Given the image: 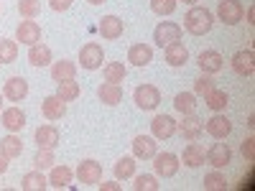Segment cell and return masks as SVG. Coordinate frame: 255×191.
<instances>
[{"mask_svg":"<svg viewBox=\"0 0 255 191\" xmlns=\"http://www.w3.org/2000/svg\"><path fill=\"white\" fill-rule=\"evenodd\" d=\"M204 189L207 191H225L227 189V179H225V174H220V168L204 176Z\"/></svg>","mask_w":255,"mask_h":191,"instance_id":"74e56055","label":"cell"},{"mask_svg":"<svg viewBox=\"0 0 255 191\" xmlns=\"http://www.w3.org/2000/svg\"><path fill=\"white\" fill-rule=\"evenodd\" d=\"M15 41H20V44H26V46L38 44L41 41V26L36 20H20V26L15 31Z\"/></svg>","mask_w":255,"mask_h":191,"instance_id":"30bf717a","label":"cell"},{"mask_svg":"<svg viewBox=\"0 0 255 191\" xmlns=\"http://www.w3.org/2000/svg\"><path fill=\"white\" fill-rule=\"evenodd\" d=\"M204 156H207V153H204V145L191 140V143L184 148L181 161H184V166H189V168H199V166L204 163Z\"/></svg>","mask_w":255,"mask_h":191,"instance_id":"7402d4cb","label":"cell"},{"mask_svg":"<svg viewBox=\"0 0 255 191\" xmlns=\"http://www.w3.org/2000/svg\"><path fill=\"white\" fill-rule=\"evenodd\" d=\"M184 3H186V5H194V3H197V0H184Z\"/></svg>","mask_w":255,"mask_h":191,"instance_id":"c3c4849f","label":"cell"},{"mask_svg":"<svg viewBox=\"0 0 255 191\" xmlns=\"http://www.w3.org/2000/svg\"><path fill=\"white\" fill-rule=\"evenodd\" d=\"M151 133L156 140H166V138L176 135V120L171 115H156L151 120Z\"/></svg>","mask_w":255,"mask_h":191,"instance_id":"ba28073f","label":"cell"},{"mask_svg":"<svg viewBox=\"0 0 255 191\" xmlns=\"http://www.w3.org/2000/svg\"><path fill=\"white\" fill-rule=\"evenodd\" d=\"M163 56H166V64H168V67H184V64L189 61V51H186V46L181 44V41L168 44Z\"/></svg>","mask_w":255,"mask_h":191,"instance_id":"d6986e66","label":"cell"},{"mask_svg":"<svg viewBox=\"0 0 255 191\" xmlns=\"http://www.w3.org/2000/svg\"><path fill=\"white\" fill-rule=\"evenodd\" d=\"M202 130H204V125H202L199 117H194V112H191V115H184V120L176 122V133H181L184 140H199Z\"/></svg>","mask_w":255,"mask_h":191,"instance_id":"9c48e42d","label":"cell"},{"mask_svg":"<svg viewBox=\"0 0 255 191\" xmlns=\"http://www.w3.org/2000/svg\"><path fill=\"white\" fill-rule=\"evenodd\" d=\"M28 64L31 67H49L51 64V49L44 46L41 41L33 44V46H28Z\"/></svg>","mask_w":255,"mask_h":191,"instance_id":"d4e9b609","label":"cell"},{"mask_svg":"<svg viewBox=\"0 0 255 191\" xmlns=\"http://www.w3.org/2000/svg\"><path fill=\"white\" fill-rule=\"evenodd\" d=\"M0 151H3L8 158H18L20 153H23V143H20V138H15L10 133V135H5L3 140H0Z\"/></svg>","mask_w":255,"mask_h":191,"instance_id":"1f68e13d","label":"cell"},{"mask_svg":"<svg viewBox=\"0 0 255 191\" xmlns=\"http://www.w3.org/2000/svg\"><path fill=\"white\" fill-rule=\"evenodd\" d=\"M56 95H59L64 102H74V99L82 95V87H79V82L67 79V82H59V90H56Z\"/></svg>","mask_w":255,"mask_h":191,"instance_id":"4dcf8cb0","label":"cell"},{"mask_svg":"<svg viewBox=\"0 0 255 191\" xmlns=\"http://www.w3.org/2000/svg\"><path fill=\"white\" fill-rule=\"evenodd\" d=\"M18 56V44L10 38H0V64H13Z\"/></svg>","mask_w":255,"mask_h":191,"instance_id":"e575fe53","label":"cell"},{"mask_svg":"<svg viewBox=\"0 0 255 191\" xmlns=\"http://www.w3.org/2000/svg\"><path fill=\"white\" fill-rule=\"evenodd\" d=\"M49 186V179L38 171V168H33V171H28L23 179H20V189L23 191H44Z\"/></svg>","mask_w":255,"mask_h":191,"instance_id":"484cf974","label":"cell"},{"mask_svg":"<svg viewBox=\"0 0 255 191\" xmlns=\"http://www.w3.org/2000/svg\"><path fill=\"white\" fill-rule=\"evenodd\" d=\"M3 125L10 133H18L26 127V115L20 112V107H8V110H3Z\"/></svg>","mask_w":255,"mask_h":191,"instance_id":"83f0119b","label":"cell"},{"mask_svg":"<svg viewBox=\"0 0 255 191\" xmlns=\"http://www.w3.org/2000/svg\"><path fill=\"white\" fill-rule=\"evenodd\" d=\"M77 179L82 186H97L102 181V166L97 161H90V158L82 161L77 166Z\"/></svg>","mask_w":255,"mask_h":191,"instance_id":"5b68a950","label":"cell"},{"mask_svg":"<svg viewBox=\"0 0 255 191\" xmlns=\"http://www.w3.org/2000/svg\"><path fill=\"white\" fill-rule=\"evenodd\" d=\"M123 20L118 18V15H105L102 20H100V26H97V31H100V36L102 38H108V41H115V38H120L123 36Z\"/></svg>","mask_w":255,"mask_h":191,"instance_id":"e0dca14e","label":"cell"},{"mask_svg":"<svg viewBox=\"0 0 255 191\" xmlns=\"http://www.w3.org/2000/svg\"><path fill=\"white\" fill-rule=\"evenodd\" d=\"M135 104L140 110H156L161 104V90L153 87V84H140V87H135Z\"/></svg>","mask_w":255,"mask_h":191,"instance_id":"3957f363","label":"cell"},{"mask_svg":"<svg viewBox=\"0 0 255 191\" xmlns=\"http://www.w3.org/2000/svg\"><path fill=\"white\" fill-rule=\"evenodd\" d=\"M212 23H215L212 10L199 8V5H194V8L184 15V28H186L191 36H204V33H209V31H212Z\"/></svg>","mask_w":255,"mask_h":191,"instance_id":"6da1fadb","label":"cell"},{"mask_svg":"<svg viewBox=\"0 0 255 191\" xmlns=\"http://www.w3.org/2000/svg\"><path fill=\"white\" fill-rule=\"evenodd\" d=\"M115 176L118 179H133L135 176V156H123L115 163Z\"/></svg>","mask_w":255,"mask_h":191,"instance_id":"d6a6232c","label":"cell"},{"mask_svg":"<svg viewBox=\"0 0 255 191\" xmlns=\"http://www.w3.org/2000/svg\"><path fill=\"white\" fill-rule=\"evenodd\" d=\"M197 64H199V69H202L204 74H217V72H222V67H225V59H222V54H220V51L207 49V51H202V54H199Z\"/></svg>","mask_w":255,"mask_h":191,"instance_id":"8fae6325","label":"cell"},{"mask_svg":"<svg viewBox=\"0 0 255 191\" xmlns=\"http://www.w3.org/2000/svg\"><path fill=\"white\" fill-rule=\"evenodd\" d=\"M54 163H56L54 151H49V148H38V153L33 156V168H38V171H44V168H51Z\"/></svg>","mask_w":255,"mask_h":191,"instance_id":"8d00e7d4","label":"cell"},{"mask_svg":"<svg viewBox=\"0 0 255 191\" xmlns=\"http://www.w3.org/2000/svg\"><path fill=\"white\" fill-rule=\"evenodd\" d=\"M207 133H209L212 138L222 140V138H227V135L232 133V122H230L225 115H215V117L207 120Z\"/></svg>","mask_w":255,"mask_h":191,"instance_id":"ffe728a7","label":"cell"},{"mask_svg":"<svg viewBox=\"0 0 255 191\" xmlns=\"http://www.w3.org/2000/svg\"><path fill=\"white\" fill-rule=\"evenodd\" d=\"M243 13H245V8H243L240 0H220L217 15H220L222 23H227V26L240 23V20H243Z\"/></svg>","mask_w":255,"mask_h":191,"instance_id":"52a82bcc","label":"cell"},{"mask_svg":"<svg viewBox=\"0 0 255 191\" xmlns=\"http://www.w3.org/2000/svg\"><path fill=\"white\" fill-rule=\"evenodd\" d=\"M8 161H10V158H8L3 151H0V176H3V174L8 171Z\"/></svg>","mask_w":255,"mask_h":191,"instance_id":"f6af8a7d","label":"cell"},{"mask_svg":"<svg viewBox=\"0 0 255 191\" xmlns=\"http://www.w3.org/2000/svg\"><path fill=\"white\" fill-rule=\"evenodd\" d=\"M232 69H235L240 77H253L255 74V54L250 49H243L232 56Z\"/></svg>","mask_w":255,"mask_h":191,"instance_id":"4fadbf2b","label":"cell"},{"mask_svg":"<svg viewBox=\"0 0 255 191\" xmlns=\"http://www.w3.org/2000/svg\"><path fill=\"white\" fill-rule=\"evenodd\" d=\"M3 97H8L10 102H20L28 97V82L23 77H10L3 87Z\"/></svg>","mask_w":255,"mask_h":191,"instance_id":"5bb4252c","label":"cell"},{"mask_svg":"<svg viewBox=\"0 0 255 191\" xmlns=\"http://www.w3.org/2000/svg\"><path fill=\"white\" fill-rule=\"evenodd\" d=\"M97 97L105 104L115 107V104H120V99H123V87H120V84H113V82H105V84L97 87Z\"/></svg>","mask_w":255,"mask_h":191,"instance_id":"44dd1931","label":"cell"},{"mask_svg":"<svg viewBox=\"0 0 255 191\" xmlns=\"http://www.w3.org/2000/svg\"><path fill=\"white\" fill-rule=\"evenodd\" d=\"M0 107H3V92H0Z\"/></svg>","mask_w":255,"mask_h":191,"instance_id":"681fc988","label":"cell"},{"mask_svg":"<svg viewBox=\"0 0 255 191\" xmlns=\"http://www.w3.org/2000/svg\"><path fill=\"white\" fill-rule=\"evenodd\" d=\"M215 90V79H209V77H202L194 82V95H207Z\"/></svg>","mask_w":255,"mask_h":191,"instance_id":"60d3db41","label":"cell"},{"mask_svg":"<svg viewBox=\"0 0 255 191\" xmlns=\"http://www.w3.org/2000/svg\"><path fill=\"white\" fill-rule=\"evenodd\" d=\"M207 161H209V166H215V168H225V166H230V161H232V151H230V145L227 143H215L207 151V156H204Z\"/></svg>","mask_w":255,"mask_h":191,"instance_id":"9a60e30c","label":"cell"},{"mask_svg":"<svg viewBox=\"0 0 255 191\" xmlns=\"http://www.w3.org/2000/svg\"><path fill=\"white\" fill-rule=\"evenodd\" d=\"M151 10L156 15H171L176 10V0H151Z\"/></svg>","mask_w":255,"mask_h":191,"instance_id":"ab89813d","label":"cell"},{"mask_svg":"<svg viewBox=\"0 0 255 191\" xmlns=\"http://www.w3.org/2000/svg\"><path fill=\"white\" fill-rule=\"evenodd\" d=\"M243 15L248 18V23H250V26L255 23V20H253V15H255V10H253V8H248V13H243Z\"/></svg>","mask_w":255,"mask_h":191,"instance_id":"bcb514c9","label":"cell"},{"mask_svg":"<svg viewBox=\"0 0 255 191\" xmlns=\"http://www.w3.org/2000/svg\"><path fill=\"white\" fill-rule=\"evenodd\" d=\"M79 61H82V67L84 69H100L102 67V61H105V54H102V46L97 44V41H90V44H84L79 49Z\"/></svg>","mask_w":255,"mask_h":191,"instance_id":"277c9868","label":"cell"},{"mask_svg":"<svg viewBox=\"0 0 255 191\" xmlns=\"http://www.w3.org/2000/svg\"><path fill=\"white\" fill-rule=\"evenodd\" d=\"M156 153H158V143H156L153 135H138V138L133 140V156H135V158L148 161V158H153Z\"/></svg>","mask_w":255,"mask_h":191,"instance_id":"7c38bea8","label":"cell"},{"mask_svg":"<svg viewBox=\"0 0 255 191\" xmlns=\"http://www.w3.org/2000/svg\"><path fill=\"white\" fill-rule=\"evenodd\" d=\"M72 3H74V0H49V5H51L56 13H61V10H69V8H72Z\"/></svg>","mask_w":255,"mask_h":191,"instance_id":"7bdbcfd3","label":"cell"},{"mask_svg":"<svg viewBox=\"0 0 255 191\" xmlns=\"http://www.w3.org/2000/svg\"><path fill=\"white\" fill-rule=\"evenodd\" d=\"M204 102H207V107L209 110H215V112H222L227 104H230V97H227V92L225 90H212V92H207L204 95Z\"/></svg>","mask_w":255,"mask_h":191,"instance_id":"f1b7e54d","label":"cell"},{"mask_svg":"<svg viewBox=\"0 0 255 191\" xmlns=\"http://www.w3.org/2000/svg\"><path fill=\"white\" fill-rule=\"evenodd\" d=\"M87 3H92V5H102L105 0H87Z\"/></svg>","mask_w":255,"mask_h":191,"instance_id":"7dc6e473","label":"cell"},{"mask_svg":"<svg viewBox=\"0 0 255 191\" xmlns=\"http://www.w3.org/2000/svg\"><path fill=\"white\" fill-rule=\"evenodd\" d=\"M18 13L20 18H26V20H33L41 15V0H20L18 3Z\"/></svg>","mask_w":255,"mask_h":191,"instance_id":"d590c367","label":"cell"},{"mask_svg":"<svg viewBox=\"0 0 255 191\" xmlns=\"http://www.w3.org/2000/svg\"><path fill=\"white\" fill-rule=\"evenodd\" d=\"M74 179V171L67 166H51V176H49V186L54 189H67Z\"/></svg>","mask_w":255,"mask_h":191,"instance_id":"4316f807","label":"cell"},{"mask_svg":"<svg viewBox=\"0 0 255 191\" xmlns=\"http://www.w3.org/2000/svg\"><path fill=\"white\" fill-rule=\"evenodd\" d=\"M243 156H245L248 161L255 158V140H253V138H248V140L243 143Z\"/></svg>","mask_w":255,"mask_h":191,"instance_id":"b9f144b4","label":"cell"},{"mask_svg":"<svg viewBox=\"0 0 255 191\" xmlns=\"http://www.w3.org/2000/svg\"><path fill=\"white\" fill-rule=\"evenodd\" d=\"M174 107H176V112H181V115H191L197 110V97H194V92H179L176 97H174Z\"/></svg>","mask_w":255,"mask_h":191,"instance_id":"f546056e","label":"cell"},{"mask_svg":"<svg viewBox=\"0 0 255 191\" xmlns=\"http://www.w3.org/2000/svg\"><path fill=\"white\" fill-rule=\"evenodd\" d=\"M77 77V64L74 61H67V59H61V61H54V67H51V79L59 84V82H67V79H74Z\"/></svg>","mask_w":255,"mask_h":191,"instance_id":"603a6c76","label":"cell"},{"mask_svg":"<svg viewBox=\"0 0 255 191\" xmlns=\"http://www.w3.org/2000/svg\"><path fill=\"white\" fill-rule=\"evenodd\" d=\"M105 82H113V84H120L125 79V67H123V61H110V64H105Z\"/></svg>","mask_w":255,"mask_h":191,"instance_id":"836d02e7","label":"cell"},{"mask_svg":"<svg viewBox=\"0 0 255 191\" xmlns=\"http://www.w3.org/2000/svg\"><path fill=\"white\" fill-rule=\"evenodd\" d=\"M153 168L158 179H171L179 174V156L174 153H156L153 156Z\"/></svg>","mask_w":255,"mask_h":191,"instance_id":"8992f818","label":"cell"},{"mask_svg":"<svg viewBox=\"0 0 255 191\" xmlns=\"http://www.w3.org/2000/svg\"><path fill=\"white\" fill-rule=\"evenodd\" d=\"M128 61H130L133 67H145V64L153 61V49L148 44H133L128 49Z\"/></svg>","mask_w":255,"mask_h":191,"instance_id":"ac0fdd59","label":"cell"},{"mask_svg":"<svg viewBox=\"0 0 255 191\" xmlns=\"http://www.w3.org/2000/svg\"><path fill=\"white\" fill-rule=\"evenodd\" d=\"M153 41L161 49H166L168 44H174V41H181V26L174 23V20H161L153 31Z\"/></svg>","mask_w":255,"mask_h":191,"instance_id":"7a4b0ae2","label":"cell"},{"mask_svg":"<svg viewBox=\"0 0 255 191\" xmlns=\"http://www.w3.org/2000/svg\"><path fill=\"white\" fill-rule=\"evenodd\" d=\"M36 143H38V148H49V151H54V148L59 145V130L54 125H41L36 130Z\"/></svg>","mask_w":255,"mask_h":191,"instance_id":"cb8c5ba5","label":"cell"},{"mask_svg":"<svg viewBox=\"0 0 255 191\" xmlns=\"http://www.w3.org/2000/svg\"><path fill=\"white\" fill-rule=\"evenodd\" d=\"M41 112H44L46 120H61L64 112H67V102H64L59 95H51L41 102Z\"/></svg>","mask_w":255,"mask_h":191,"instance_id":"2e32d148","label":"cell"},{"mask_svg":"<svg viewBox=\"0 0 255 191\" xmlns=\"http://www.w3.org/2000/svg\"><path fill=\"white\" fill-rule=\"evenodd\" d=\"M133 189L135 191H158V179L151 174H140V176H135Z\"/></svg>","mask_w":255,"mask_h":191,"instance_id":"f35d334b","label":"cell"},{"mask_svg":"<svg viewBox=\"0 0 255 191\" xmlns=\"http://www.w3.org/2000/svg\"><path fill=\"white\" fill-rule=\"evenodd\" d=\"M102 191H120V184H115V181H102V184H97Z\"/></svg>","mask_w":255,"mask_h":191,"instance_id":"ee69618b","label":"cell"}]
</instances>
